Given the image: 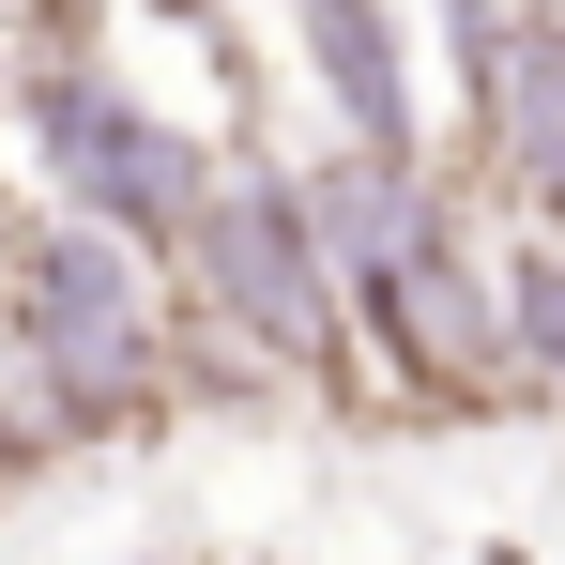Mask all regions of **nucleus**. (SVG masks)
<instances>
[{"instance_id":"nucleus-1","label":"nucleus","mask_w":565,"mask_h":565,"mask_svg":"<svg viewBox=\"0 0 565 565\" xmlns=\"http://www.w3.org/2000/svg\"><path fill=\"white\" fill-rule=\"evenodd\" d=\"M306 199H321V245H337V290H352V337H367L413 397L473 413L489 367H504V276H473L428 153H367V138H352L337 169H306Z\"/></svg>"},{"instance_id":"nucleus-2","label":"nucleus","mask_w":565,"mask_h":565,"mask_svg":"<svg viewBox=\"0 0 565 565\" xmlns=\"http://www.w3.org/2000/svg\"><path fill=\"white\" fill-rule=\"evenodd\" d=\"M0 321H15L31 413H46L62 444H122V428L169 413V321H153V276H138L122 230H93V214L15 230V260H0Z\"/></svg>"},{"instance_id":"nucleus-3","label":"nucleus","mask_w":565,"mask_h":565,"mask_svg":"<svg viewBox=\"0 0 565 565\" xmlns=\"http://www.w3.org/2000/svg\"><path fill=\"white\" fill-rule=\"evenodd\" d=\"M199 260V306L290 382H352V290H337V245H321V199L290 184V169H214L184 230Z\"/></svg>"},{"instance_id":"nucleus-4","label":"nucleus","mask_w":565,"mask_h":565,"mask_svg":"<svg viewBox=\"0 0 565 565\" xmlns=\"http://www.w3.org/2000/svg\"><path fill=\"white\" fill-rule=\"evenodd\" d=\"M15 122H31L62 214H93V230H122V245H184L199 199H214V153H199L184 122H153L93 46H46V62L15 77Z\"/></svg>"},{"instance_id":"nucleus-5","label":"nucleus","mask_w":565,"mask_h":565,"mask_svg":"<svg viewBox=\"0 0 565 565\" xmlns=\"http://www.w3.org/2000/svg\"><path fill=\"white\" fill-rule=\"evenodd\" d=\"M459 93H473V138L504 153V184L535 199V214H565V15H551V0H520L504 46L473 62Z\"/></svg>"},{"instance_id":"nucleus-6","label":"nucleus","mask_w":565,"mask_h":565,"mask_svg":"<svg viewBox=\"0 0 565 565\" xmlns=\"http://www.w3.org/2000/svg\"><path fill=\"white\" fill-rule=\"evenodd\" d=\"M290 31H306L321 107H337L367 153H413V138H428V122H413V46H397V0H290Z\"/></svg>"},{"instance_id":"nucleus-7","label":"nucleus","mask_w":565,"mask_h":565,"mask_svg":"<svg viewBox=\"0 0 565 565\" xmlns=\"http://www.w3.org/2000/svg\"><path fill=\"white\" fill-rule=\"evenodd\" d=\"M504 352L565 397V245H520L504 260Z\"/></svg>"},{"instance_id":"nucleus-8","label":"nucleus","mask_w":565,"mask_h":565,"mask_svg":"<svg viewBox=\"0 0 565 565\" xmlns=\"http://www.w3.org/2000/svg\"><path fill=\"white\" fill-rule=\"evenodd\" d=\"M46 459H62V428L31 413V382H0V504H15V489H31Z\"/></svg>"},{"instance_id":"nucleus-9","label":"nucleus","mask_w":565,"mask_h":565,"mask_svg":"<svg viewBox=\"0 0 565 565\" xmlns=\"http://www.w3.org/2000/svg\"><path fill=\"white\" fill-rule=\"evenodd\" d=\"M93 15H107V0H31V31H46V46H93Z\"/></svg>"},{"instance_id":"nucleus-10","label":"nucleus","mask_w":565,"mask_h":565,"mask_svg":"<svg viewBox=\"0 0 565 565\" xmlns=\"http://www.w3.org/2000/svg\"><path fill=\"white\" fill-rule=\"evenodd\" d=\"M153 15H184V31H214V0H153Z\"/></svg>"}]
</instances>
